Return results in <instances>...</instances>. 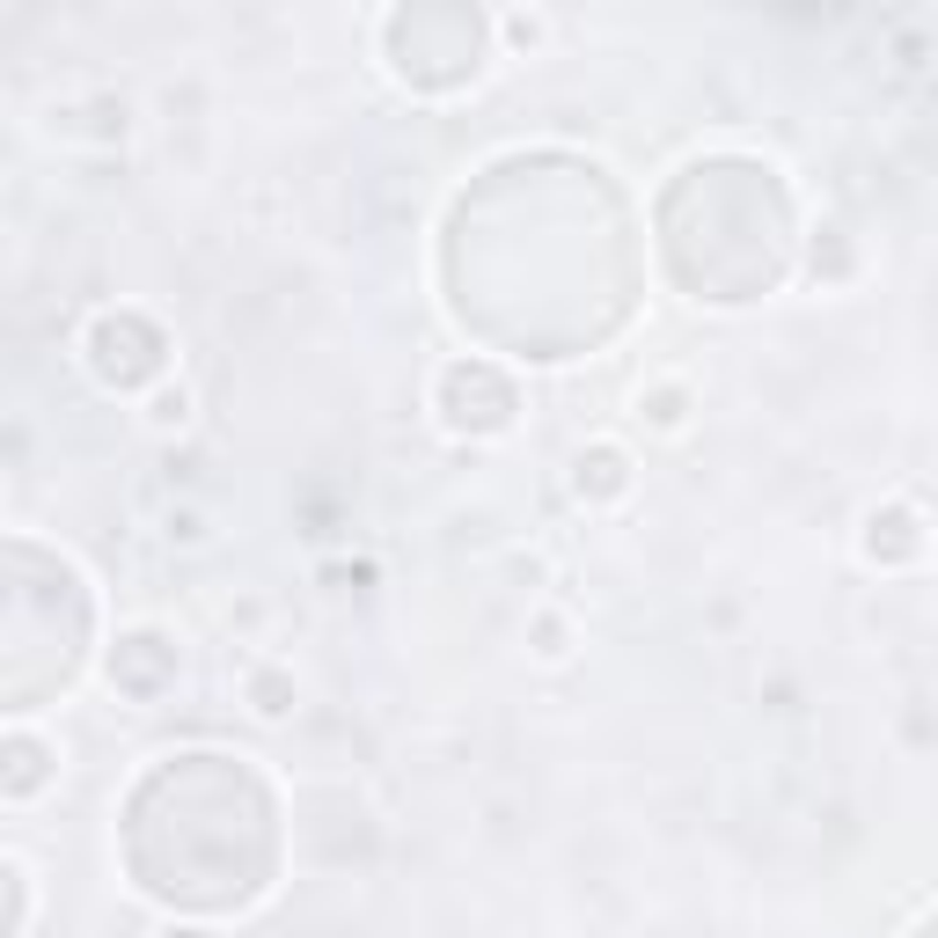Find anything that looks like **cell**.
I'll return each mask as SVG.
<instances>
[{
  "label": "cell",
  "mask_w": 938,
  "mask_h": 938,
  "mask_svg": "<svg viewBox=\"0 0 938 938\" xmlns=\"http://www.w3.org/2000/svg\"><path fill=\"white\" fill-rule=\"evenodd\" d=\"M37 785H45V748L30 741V734H15L8 741V799H30Z\"/></svg>",
  "instance_id": "cell-1"
},
{
  "label": "cell",
  "mask_w": 938,
  "mask_h": 938,
  "mask_svg": "<svg viewBox=\"0 0 938 938\" xmlns=\"http://www.w3.org/2000/svg\"><path fill=\"white\" fill-rule=\"evenodd\" d=\"M249 696H257V712H265V718H286V704H294V682H279V675H257V682H249Z\"/></svg>",
  "instance_id": "cell-2"
},
{
  "label": "cell",
  "mask_w": 938,
  "mask_h": 938,
  "mask_svg": "<svg viewBox=\"0 0 938 938\" xmlns=\"http://www.w3.org/2000/svg\"><path fill=\"white\" fill-rule=\"evenodd\" d=\"M148 419H154V425H184V419H191V389H162Z\"/></svg>",
  "instance_id": "cell-3"
},
{
  "label": "cell",
  "mask_w": 938,
  "mask_h": 938,
  "mask_svg": "<svg viewBox=\"0 0 938 938\" xmlns=\"http://www.w3.org/2000/svg\"><path fill=\"white\" fill-rule=\"evenodd\" d=\"M506 37H514V45H536V37H543V15H506Z\"/></svg>",
  "instance_id": "cell-4"
}]
</instances>
